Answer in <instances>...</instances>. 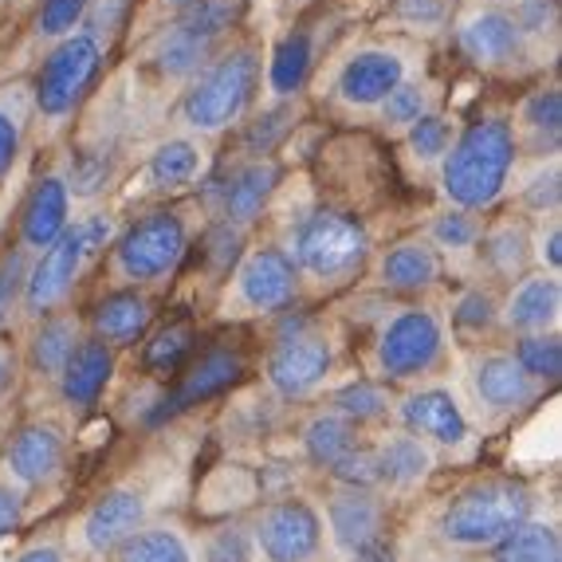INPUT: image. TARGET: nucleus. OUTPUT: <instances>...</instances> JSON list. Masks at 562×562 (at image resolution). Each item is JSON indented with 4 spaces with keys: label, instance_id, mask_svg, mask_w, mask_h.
Returning <instances> with one entry per match:
<instances>
[{
    "label": "nucleus",
    "instance_id": "f3484780",
    "mask_svg": "<svg viewBox=\"0 0 562 562\" xmlns=\"http://www.w3.org/2000/svg\"><path fill=\"white\" fill-rule=\"evenodd\" d=\"M402 425L417 437H429L437 445H464L469 437V422H464V413H460L457 397L449 390H417L402 402Z\"/></svg>",
    "mask_w": 562,
    "mask_h": 562
},
{
    "label": "nucleus",
    "instance_id": "c85d7f7f",
    "mask_svg": "<svg viewBox=\"0 0 562 562\" xmlns=\"http://www.w3.org/2000/svg\"><path fill=\"white\" fill-rule=\"evenodd\" d=\"M559 531L535 519H524L496 543V562H559Z\"/></svg>",
    "mask_w": 562,
    "mask_h": 562
},
{
    "label": "nucleus",
    "instance_id": "f03ea898",
    "mask_svg": "<svg viewBox=\"0 0 562 562\" xmlns=\"http://www.w3.org/2000/svg\"><path fill=\"white\" fill-rule=\"evenodd\" d=\"M256 87H260V56L252 47H233L201 67V76L181 99V122L198 134L228 131L252 106Z\"/></svg>",
    "mask_w": 562,
    "mask_h": 562
},
{
    "label": "nucleus",
    "instance_id": "a211bd4d",
    "mask_svg": "<svg viewBox=\"0 0 562 562\" xmlns=\"http://www.w3.org/2000/svg\"><path fill=\"white\" fill-rule=\"evenodd\" d=\"M280 186V166L268 158H252L236 169L233 178L225 181V193H221V213H225V225L248 228L256 216L263 213L268 198Z\"/></svg>",
    "mask_w": 562,
    "mask_h": 562
},
{
    "label": "nucleus",
    "instance_id": "7c9ffc66",
    "mask_svg": "<svg viewBox=\"0 0 562 562\" xmlns=\"http://www.w3.org/2000/svg\"><path fill=\"white\" fill-rule=\"evenodd\" d=\"M79 347V323L71 315H56V319L40 323L36 338H32V358L47 378H59L64 362L71 358V350Z\"/></svg>",
    "mask_w": 562,
    "mask_h": 562
},
{
    "label": "nucleus",
    "instance_id": "412c9836",
    "mask_svg": "<svg viewBox=\"0 0 562 562\" xmlns=\"http://www.w3.org/2000/svg\"><path fill=\"white\" fill-rule=\"evenodd\" d=\"M114 374V355L106 342L99 338H79V347L71 350V358L59 370V390L71 405H91L103 394L106 382Z\"/></svg>",
    "mask_w": 562,
    "mask_h": 562
},
{
    "label": "nucleus",
    "instance_id": "7ed1b4c3",
    "mask_svg": "<svg viewBox=\"0 0 562 562\" xmlns=\"http://www.w3.org/2000/svg\"><path fill=\"white\" fill-rule=\"evenodd\" d=\"M531 516V492L512 480H480L464 487L441 516V535L457 547H496Z\"/></svg>",
    "mask_w": 562,
    "mask_h": 562
},
{
    "label": "nucleus",
    "instance_id": "13d9d810",
    "mask_svg": "<svg viewBox=\"0 0 562 562\" xmlns=\"http://www.w3.org/2000/svg\"><path fill=\"white\" fill-rule=\"evenodd\" d=\"M24 516V496L16 487H0V535H9Z\"/></svg>",
    "mask_w": 562,
    "mask_h": 562
},
{
    "label": "nucleus",
    "instance_id": "09e8293b",
    "mask_svg": "<svg viewBox=\"0 0 562 562\" xmlns=\"http://www.w3.org/2000/svg\"><path fill=\"white\" fill-rule=\"evenodd\" d=\"M397 20L413 29L437 32L449 24V0H397Z\"/></svg>",
    "mask_w": 562,
    "mask_h": 562
},
{
    "label": "nucleus",
    "instance_id": "2eb2a0df",
    "mask_svg": "<svg viewBox=\"0 0 562 562\" xmlns=\"http://www.w3.org/2000/svg\"><path fill=\"white\" fill-rule=\"evenodd\" d=\"M142 519H146V499L131 487H114L106 492L99 504L87 512L83 519V543L94 554L119 551L134 531H142Z\"/></svg>",
    "mask_w": 562,
    "mask_h": 562
},
{
    "label": "nucleus",
    "instance_id": "a18cd8bd",
    "mask_svg": "<svg viewBox=\"0 0 562 562\" xmlns=\"http://www.w3.org/2000/svg\"><path fill=\"white\" fill-rule=\"evenodd\" d=\"M335 409L342 413L350 425L370 422V417H378V413L385 409V394L374 382H355V385H347V390H338L335 394Z\"/></svg>",
    "mask_w": 562,
    "mask_h": 562
},
{
    "label": "nucleus",
    "instance_id": "39448f33",
    "mask_svg": "<svg viewBox=\"0 0 562 562\" xmlns=\"http://www.w3.org/2000/svg\"><path fill=\"white\" fill-rule=\"evenodd\" d=\"M186 221L178 213H169V209H158V213L138 216L114 240V268H119L122 280L131 283L166 280L181 263V256H186Z\"/></svg>",
    "mask_w": 562,
    "mask_h": 562
},
{
    "label": "nucleus",
    "instance_id": "8fccbe9b",
    "mask_svg": "<svg viewBox=\"0 0 562 562\" xmlns=\"http://www.w3.org/2000/svg\"><path fill=\"white\" fill-rule=\"evenodd\" d=\"M457 327L469 330V335H480V330L492 327V319H496V303H492V295L487 291H472V295H464L457 307Z\"/></svg>",
    "mask_w": 562,
    "mask_h": 562
},
{
    "label": "nucleus",
    "instance_id": "864d4df0",
    "mask_svg": "<svg viewBox=\"0 0 562 562\" xmlns=\"http://www.w3.org/2000/svg\"><path fill=\"white\" fill-rule=\"evenodd\" d=\"M527 205L531 209H539V213H554V209H559V169H547V173H535L531 178V186H527Z\"/></svg>",
    "mask_w": 562,
    "mask_h": 562
},
{
    "label": "nucleus",
    "instance_id": "6ab92c4d",
    "mask_svg": "<svg viewBox=\"0 0 562 562\" xmlns=\"http://www.w3.org/2000/svg\"><path fill=\"white\" fill-rule=\"evenodd\" d=\"M330 539L342 554H355L358 547H366L370 539L382 535V504L362 487H347L338 492L327 507Z\"/></svg>",
    "mask_w": 562,
    "mask_h": 562
},
{
    "label": "nucleus",
    "instance_id": "a19ab883",
    "mask_svg": "<svg viewBox=\"0 0 562 562\" xmlns=\"http://www.w3.org/2000/svg\"><path fill=\"white\" fill-rule=\"evenodd\" d=\"M432 244H441L449 252H469L472 244L480 240V221L469 213V209H452V213H441L429 225Z\"/></svg>",
    "mask_w": 562,
    "mask_h": 562
},
{
    "label": "nucleus",
    "instance_id": "e433bc0d",
    "mask_svg": "<svg viewBox=\"0 0 562 562\" xmlns=\"http://www.w3.org/2000/svg\"><path fill=\"white\" fill-rule=\"evenodd\" d=\"M378 111H382V119L390 122V126L409 131L413 122L429 114V91H425V83H417V79H402L394 91L385 94Z\"/></svg>",
    "mask_w": 562,
    "mask_h": 562
},
{
    "label": "nucleus",
    "instance_id": "4be33fe9",
    "mask_svg": "<svg viewBox=\"0 0 562 562\" xmlns=\"http://www.w3.org/2000/svg\"><path fill=\"white\" fill-rule=\"evenodd\" d=\"M559 280L551 272L547 276H527L516 283V291L507 295L504 323L507 327L535 335V330H551V323L559 319Z\"/></svg>",
    "mask_w": 562,
    "mask_h": 562
},
{
    "label": "nucleus",
    "instance_id": "6e6552de",
    "mask_svg": "<svg viewBox=\"0 0 562 562\" xmlns=\"http://www.w3.org/2000/svg\"><path fill=\"white\" fill-rule=\"evenodd\" d=\"M252 543H260L268 562H307L323 543V519L303 499H280L256 519Z\"/></svg>",
    "mask_w": 562,
    "mask_h": 562
},
{
    "label": "nucleus",
    "instance_id": "cd10ccee",
    "mask_svg": "<svg viewBox=\"0 0 562 562\" xmlns=\"http://www.w3.org/2000/svg\"><path fill=\"white\" fill-rule=\"evenodd\" d=\"M378 452V480L390 487H413L417 480L429 476L432 460H429V449H425L417 437H390Z\"/></svg>",
    "mask_w": 562,
    "mask_h": 562
},
{
    "label": "nucleus",
    "instance_id": "ddd939ff",
    "mask_svg": "<svg viewBox=\"0 0 562 562\" xmlns=\"http://www.w3.org/2000/svg\"><path fill=\"white\" fill-rule=\"evenodd\" d=\"M405 79V59L394 47H358L347 64L338 67L335 91L347 106H382V99Z\"/></svg>",
    "mask_w": 562,
    "mask_h": 562
},
{
    "label": "nucleus",
    "instance_id": "49530a36",
    "mask_svg": "<svg viewBox=\"0 0 562 562\" xmlns=\"http://www.w3.org/2000/svg\"><path fill=\"white\" fill-rule=\"evenodd\" d=\"M330 472H335L347 487H362V492H374V487L382 484V480H378V452L366 449V445H355L347 457L335 460Z\"/></svg>",
    "mask_w": 562,
    "mask_h": 562
},
{
    "label": "nucleus",
    "instance_id": "338daca9",
    "mask_svg": "<svg viewBox=\"0 0 562 562\" xmlns=\"http://www.w3.org/2000/svg\"><path fill=\"white\" fill-rule=\"evenodd\" d=\"M291 4H295V0H291Z\"/></svg>",
    "mask_w": 562,
    "mask_h": 562
},
{
    "label": "nucleus",
    "instance_id": "473e14b6",
    "mask_svg": "<svg viewBox=\"0 0 562 562\" xmlns=\"http://www.w3.org/2000/svg\"><path fill=\"white\" fill-rule=\"evenodd\" d=\"M209 52H213V44H201V40L186 36V32L169 29L166 36L158 40L154 64H158L161 76H169V79H189V76H198L201 67L209 64Z\"/></svg>",
    "mask_w": 562,
    "mask_h": 562
},
{
    "label": "nucleus",
    "instance_id": "1a4fd4ad",
    "mask_svg": "<svg viewBox=\"0 0 562 562\" xmlns=\"http://www.w3.org/2000/svg\"><path fill=\"white\" fill-rule=\"evenodd\" d=\"M457 44L472 64L487 67V71L516 67L527 52V40L519 36L516 20L507 16V9H499V4H487V9H476L460 20Z\"/></svg>",
    "mask_w": 562,
    "mask_h": 562
},
{
    "label": "nucleus",
    "instance_id": "3c124183",
    "mask_svg": "<svg viewBox=\"0 0 562 562\" xmlns=\"http://www.w3.org/2000/svg\"><path fill=\"white\" fill-rule=\"evenodd\" d=\"M106 178H111V161H106L103 154H87V158H79L76 169H71V189H67V193L91 198V193H99V189L106 186Z\"/></svg>",
    "mask_w": 562,
    "mask_h": 562
},
{
    "label": "nucleus",
    "instance_id": "423d86ee",
    "mask_svg": "<svg viewBox=\"0 0 562 562\" xmlns=\"http://www.w3.org/2000/svg\"><path fill=\"white\" fill-rule=\"evenodd\" d=\"M99 67H103V44L91 32L59 40L52 47V56L44 59V67H40L36 87H32L40 114L52 122L67 119L79 106V99L91 91Z\"/></svg>",
    "mask_w": 562,
    "mask_h": 562
},
{
    "label": "nucleus",
    "instance_id": "69168bd1",
    "mask_svg": "<svg viewBox=\"0 0 562 562\" xmlns=\"http://www.w3.org/2000/svg\"><path fill=\"white\" fill-rule=\"evenodd\" d=\"M492 4H499V9H504V4H512V0H492Z\"/></svg>",
    "mask_w": 562,
    "mask_h": 562
},
{
    "label": "nucleus",
    "instance_id": "c756f323",
    "mask_svg": "<svg viewBox=\"0 0 562 562\" xmlns=\"http://www.w3.org/2000/svg\"><path fill=\"white\" fill-rule=\"evenodd\" d=\"M236 16H240V0H193L178 12L173 29L201 44H216L236 24Z\"/></svg>",
    "mask_w": 562,
    "mask_h": 562
},
{
    "label": "nucleus",
    "instance_id": "20e7f679",
    "mask_svg": "<svg viewBox=\"0 0 562 562\" xmlns=\"http://www.w3.org/2000/svg\"><path fill=\"white\" fill-rule=\"evenodd\" d=\"M291 263L319 283L350 280L370 256V236L355 216L319 209L291 233Z\"/></svg>",
    "mask_w": 562,
    "mask_h": 562
},
{
    "label": "nucleus",
    "instance_id": "680f3d73",
    "mask_svg": "<svg viewBox=\"0 0 562 562\" xmlns=\"http://www.w3.org/2000/svg\"><path fill=\"white\" fill-rule=\"evenodd\" d=\"M16 562H64V559H59L56 547H32V551H24Z\"/></svg>",
    "mask_w": 562,
    "mask_h": 562
},
{
    "label": "nucleus",
    "instance_id": "603ef678",
    "mask_svg": "<svg viewBox=\"0 0 562 562\" xmlns=\"http://www.w3.org/2000/svg\"><path fill=\"white\" fill-rule=\"evenodd\" d=\"M291 126V114L288 111H272V114H263L260 122H256L252 131L244 134V150L248 154H268L272 150V142L280 138L283 131Z\"/></svg>",
    "mask_w": 562,
    "mask_h": 562
},
{
    "label": "nucleus",
    "instance_id": "6e6d98bb",
    "mask_svg": "<svg viewBox=\"0 0 562 562\" xmlns=\"http://www.w3.org/2000/svg\"><path fill=\"white\" fill-rule=\"evenodd\" d=\"M76 228H79V236H83V252L87 256H94L103 244L114 240V221H111V216H103V213L87 216L83 225H76Z\"/></svg>",
    "mask_w": 562,
    "mask_h": 562
},
{
    "label": "nucleus",
    "instance_id": "58836bf2",
    "mask_svg": "<svg viewBox=\"0 0 562 562\" xmlns=\"http://www.w3.org/2000/svg\"><path fill=\"white\" fill-rule=\"evenodd\" d=\"M91 0H40L36 9V36L44 40H67L87 20Z\"/></svg>",
    "mask_w": 562,
    "mask_h": 562
},
{
    "label": "nucleus",
    "instance_id": "a878e982",
    "mask_svg": "<svg viewBox=\"0 0 562 562\" xmlns=\"http://www.w3.org/2000/svg\"><path fill=\"white\" fill-rule=\"evenodd\" d=\"M311 64H315V36L307 29H291L276 44L272 59H268V91L276 99H291V94L307 83Z\"/></svg>",
    "mask_w": 562,
    "mask_h": 562
},
{
    "label": "nucleus",
    "instance_id": "f8f14e48",
    "mask_svg": "<svg viewBox=\"0 0 562 562\" xmlns=\"http://www.w3.org/2000/svg\"><path fill=\"white\" fill-rule=\"evenodd\" d=\"M300 291V272L283 248H256L236 268V295L252 311H283Z\"/></svg>",
    "mask_w": 562,
    "mask_h": 562
},
{
    "label": "nucleus",
    "instance_id": "4468645a",
    "mask_svg": "<svg viewBox=\"0 0 562 562\" xmlns=\"http://www.w3.org/2000/svg\"><path fill=\"white\" fill-rule=\"evenodd\" d=\"M71 225V193H67L64 178H40L32 186L29 201L20 209V248H32V252H44Z\"/></svg>",
    "mask_w": 562,
    "mask_h": 562
},
{
    "label": "nucleus",
    "instance_id": "c9c22d12",
    "mask_svg": "<svg viewBox=\"0 0 562 562\" xmlns=\"http://www.w3.org/2000/svg\"><path fill=\"white\" fill-rule=\"evenodd\" d=\"M452 142H457V126H452V119H445V114H425V119H417L409 126V154L417 161H425V166H432V161H445V154L452 150Z\"/></svg>",
    "mask_w": 562,
    "mask_h": 562
},
{
    "label": "nucleus",
    "instance_id": "c03bdc74",
    "mask_svg": "<svg viewBox=\"0 0 562 562\" xmlns=\"http://www.w3.org/2000/svg\"><path fill=\"white\" fill-rule=\"evenodd\" d=\"M201 562H256L252 535L244 531V527H236V524L221 527V531L209 535V543H205V554H201Z\"/></svg>",
    "mask_w": 562,
    "mask_h": 562
},
{
    "label": "nucleus",
    "instance_id": "de8ad7c7",
    "mask_svg": "<svg viewBox=\"0 0 562 562\" xmlns=\"http://www.w3.org/2000/svg\"><path fill=\"white\" fill-rule=\"evenodd\" d=\"M24 280H29V260H24V248H12L4 260H0V327L12 319L20 295H24Z\"/></svg>",
    "mask_w": 562,
    "mask_h": 562
},
{
    "label": "nucleus",
    "instance_id": "2f4dec72",
    "mask_svg": "<svg viewBox=\"0 0 562 562\" xmlns=\"http://www.w3.org/2000/svg\"><path fill=\"white\" fill-rule=\"evenodd\" d=\"M119 562H193L189 543L169 527H142L119 547Z\"/></svg>",
    "mask_w": 562,
    "mask_h": 562
},
{
    "label": "nucleus",
    "instance_id": "4c0bfd02",
    "mask_svg": "<svg viewBox=\"0 0 562 562\" xmlns=\"http://www.w3.org/2000/svg\"><path fill=\"white\" fill-rule=\"evenodd\" d=\"M519 122H524L527 131L535 134V138H559L562 131V91L559 87H539V91H531L524 99V106H519Z\"/></svg>",
    "mask_w": 562,
    "mask_h": 562
},
{
    "label": "nucleus",
    "instance_id": "aec40b11",
    "mask_svg": "<svg viewBox=\"0 0 562 562\" xmlns=\"http://www.w3.org/2000/svg\"><path fill=\"white\" fill-rule=\"evenodd\" d=\"M64 464V441L47 425H24L9 445V472L16 484L36 487L47 484Z\"/></svg>",
    "mask_w": 562,
    "mask_h": 562
},
{
    "label": "nucleus",
    "instance_id": "9d476101",
    "mask_svg": "<svg viewBox=\"0 0 562 562\" xmlns=\"http://www.w3.org/2000/svg\"><path fill=\"white\" fill-rule=\"evenodd\" d=\"M83 236L76 225H67V233L59 236L52 248L40 252V260L29 268V280H24V295L20 303L32 311V315H47L52 307L64 303V295L71 291V283L79 280V268H83Z\"/></svg>",
    "mask_w": 562,
    "mask_h": 562
},
{
    "label": "nucleus",
    "instance_id": "f704fd0d",
    "mask_svg": "<svg viewBox=\"0 0 562 562\" xmlns=\"http://www.w3.org/2000/svg\"><path fill=\"white\" fill-rule=\"evenodd\" d=\"M516 366L524 370L531 382H554L562 374V342L551 330H535V335H524L516 347Z\"/></svg>",
    "mask_w": 562,
    "mask_h": 562
},
{
    "label": "nucleus",
    "instance_id": "0e129e2a",
    "mask_svg": "<svg viewBox=\"0 0 562 562\" xmlns=\"http://www.w3.org/2000/svg\"><path fill=\"white\" fill-rule=\"evenodd\" d=\"M166 4H173V9L181 12V9H186V4H193V0H166Z\"/></svg>",
    "mask_w": 562,
    "mask_h": 562
},
{
    "label": "nucleus",
    "instance_id": "dca6fc26",
    "mask_svg": "<svg viewBox=\"0 0 562 562\" xmlns=\"http://www.w3.org/2000/svg\"><path fill=\"white\" fill-rule=\"evenodd\" d=\"M240 374H244V358L236 355V350H209V355H201L198 366L186 374V382L178 385V394L158 405L154 422H161V417H178V413L193 409V405L209 402V397L225 394Z\"/></svg>",
    "mask_w": 562,
    "mask_h": 562
},
{
    "label": "nucleus",
    "instance_id": "0eeeda50",
    "mask_svg": "<svg viewBox=\"0 0 562 562\" xmlns=\"http://www.w3.org/2000/svg\"><path fill=\"white\" fill-rule=\"evenodd\" d=\"M441 319L429 307H405L385 323L378 338V366L385 378H417L441 358Z\"/></svg>",
    "mask_w": 562,
    "mask_h": 562
},
{
    "label": "nucleus",
    "instance_id": "bb28decb",
    "mask_svg": "<svg viewBox=\"0 0 562 562\" xmlns=\"http://www.w3.org/2000/svg\"><path fill=\"white\" fill-rule=\"evenodd\" d=\"M201 169H205V154H201L198 142L169 138L146 161V181L154 189H181V186H193L201 178Z\"/></svg>",
    "mask_w": 562,
    "mask_h": 562
},
{
    "label": "nucleus",
    "instance_id": "72a5a7b5",
    "mask_svg": "<svg viewBox=\"0 0 562 562\" xmlns=\"http://www.w3.org/2000/svg\"><path fill=\"white\" fill-rule=\"evenodd\" d=\"M303 445H307V457L315 460V464H335V460H342L350 449H355V425L347 422V417H315V422L307 425V432H303Z\"/></svg>",
    "mask_w": 562,
    "mask_h": 562
},
{
    "label": "nucleus",
    "instance_id": "5701e85b",
    "mask_svg": "<svg viewBox=\"0 0 562 562\" xmlns=\"http://www.w3.org/2000/svg\"><path fill=\"white\" fill-rule=\"evenodd\" d=\"M472 382L487 409H519L535 397V382L519 370L512 355H484Z\"/></svg>",
    "mask_w": 562,
    "mask_h": 562
},
{
    "label": "nucleus",
    "instance_id": "f257e3e1",
    "mask_svg": "<svg viewBox=\"0 0 562 562\" xmlns=\"http://www.w3.org/2000/svg\"><path fill=\"white\" fill-rule=\"evenodd\" d=\"M516 169V131L504 119L472 122L441 161V189L457 209H487L504 198Z\"/></svg>",
    "mask_w": 562,
    "mask_h": 562
},
{
    "label": "nucleus",
    "instance_id": "37998d69",
    "mask_svg": "<svg viewBox=\"0 0 562 562\" xmlns=\"http://www.w3.org/2000/svg\"><path fill=\"white\" fill-rule=\"evenodd\" d=\"M507 16L516 20V29L524 40L551 36L559 24V0H512Z\"/></svg>",
    "mask_w": 562,
    "mask_h": 562
},
{
    "label": "nucleus",
    "instance_id": "052dcab7",
    "mask_svg": "<svg viewBox=\"0 0 562 562\" xmlns=\"http://www.w3.org/2000/svg\"><path fill=\"white\" fill-rule=\"evenodd\" d=\"M350 559H355V562H397V551H394V543H390V539H382V535H378V539H370L366 547H358Z\"/></svg>",
    "mask_w": 562,
    "mask_h": 562
},
{
    "label": "nucleus",
    "instance_id": "79ce46f5",
    "mask_svg": "<svg viewBox=\"0 0 562 562\" xmlns=\"http://www.w3.org/2000/svg\"><path fill=\"white\" fill-rule=\"evenodd\" d=\"M484 252H487V260H492V268H496V272H507V276L524 272V263H527V236H524V228H519V225H504L499 233L487 236Z\"/></svg>",
    "mask_w": 562,
    "mask_h": 562
},
{
    "label": "nucleus",
    "instance_id": "5fc2aeb1",
    "mask_svg": "<svg viewBox=\"0 0 562 562\" xmlns=\"http://www.w3.org/2000/svg\"><path fill=\"white\" fill-rule=\"evenodd\" d=\"M205 248L221 268H228V263L236 260V252H240V228L221 221V225H213V233L205 236Z\"/></svg>",
    "mask_w": 562,
    "mask_h": 562
},
{
    "label": "nucleus",
    "instance_id": "9b49d317",
    "mask_svg": "<svg viewBox=\"0 0 562 562\" xmlns=\"http://www.w3.org/2000/svg\"><path fill=\"white\" fill-rule=\"evenodd\" d=\"M330 362H335V350H330L327 338L315 335V330H300V335H288L272 350L268 382L276 385V394L303 397L315 385H323V378L330 374Z\"/></svg>",
    "mask_w": 562,
    "mask_h": 562
},
{
    "label": "nucleus",
    "instance_id": "e2e57ef3",
    "mask_svg": "<svg viewBox=\"0 0 562 562\" xmlns=\"http://www.w3.org/2000/svg\"><path fill=\"white\" fill-rule=\"evenodd\" d=\"M9 374H12V358H9V350L0 347V390L9 385Z\"/></svg>",
    "mask_w": 562,
    "mask_h": 562
},
{
    "label": "nucleus",
    "instance_id": "ea45409f",
    "mask_svg": "<svg viewBox=\"0 0 562 562\" xmlns=\"http://www.w3.org/2000/svg\"><path fill=\"white\" fill-rule=\"evenodd\" d=\"M189 347H193V338H189L186 327H161L158 335L146 342L142 366H146L150 374H173V370L189 358Z\"/></svg>",
    "mask_w": 562,
    "mask_h": 562
},
{
    "label": "nucleus",
    "instance_id": "4d7b16f0",
    "mask_svg": "<svg viewBox=\"0 0 562 562\" xmlns=\"http://www.w3.org/2000/svg\"><path fill=\"white\" fill-rule=\"evenodd\" d=\"M16 154H20V122L9 111H0V173H9Z\"/></svg>",
    "mask_w": 562,
    "mask_h": 562
},
{
    "label": "nucleus",
    "instance_id": "bf43d9fd",
    "mask_svg": "<svg viewBox=\"0 0 562 562\" xmlns=\"http://www.w3.org/2000/svg\"><path fill=\"white\" fill-rule=\"evenodd\" d=\"M539 256L547 260V272H559L562 268V228H559V221H554L551 228H547V236L539 240Z\"/></svg>",
    "mask_w": 562,
    "mask_h": 562
},
{
    "label": "nucleus",
    "instance_id": "393cba45",
    "mask_svg": "<svg viewBox=\"0 0 562 562\" xmlns=\"http://www.w3.org/2000/svg\"><path fill=\"white\" fill-rule=\"evenodd\" d=\"M382 283L394 291H425L441 280V256L437 248L425 240H405L394 244L390 252L382 256Z\"/></svg>",
    "mask_w": 562,
    "mask_h": 562
},
{
    "label": "nucleus",
    "instance_id": "b1692460",
    "mask_svg": "<svg viewBox=\"0 0 562 562\" xmlns=\"http://www.w3.org/2000/svg\"><path fill=\"white\" fill-rule=\"evenodd\" d=\"M150 327V300L138 291H114L94 307V338L106 347H131Z\"/></svg>",
    "mask_w": 562,
    "mask_h": 562
}]
</instances>
